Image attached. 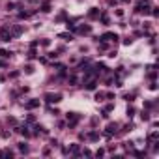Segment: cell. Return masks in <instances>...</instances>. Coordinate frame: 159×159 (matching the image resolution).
I'll use <instances>...</instances> for the list:
<instances>
[{
	"instance_id": "6da1fadb",
	"label": "cell",
	"mask_w": 159,
	"mask_h": 159,
	"mask_svg": "<svg viewBox=\"0 0 159 159\" xmlns=\"http://www.w3.org/2000/svg\"><path fill=\"white\" fill-rule=\"evenodd\" d=\"M47 101L56 103V101H60V95H58V94H54V95H52V94H49V95H47Z\"/></svg>"
},
{
	"instance_id": "7a4b0ae2",
	"label": "cell",
	"mask_w": 159,
	"mask_h": 159,
	"mask_svg": "<svg viewBox=\"0 0 159 159\" xmlns=\"http://www.w3.org/2000/svg\"><path fill=\"white\" fill-rule=\"evenodd\" d=\"M0 36H2L4 41H9V39H11V34H7L6 30H0Z\"/></svg>"
},
{
	"instance_id": "3957f363",
	"label": "cell",
	"mask_w": 159,
	"mask_h": 159,
	"mask_svg": "<svg viewBox=\"0 0 159 159\" xmlns=\"http://www.w3.org/2000/svg\"><path fill=\"white\" fill-rule=\"evenodd\" d=\"M37 105H39V101H30V103H28V107H30V108L37 107Z\"/></svg>"
}]
</instances>
